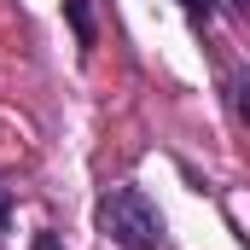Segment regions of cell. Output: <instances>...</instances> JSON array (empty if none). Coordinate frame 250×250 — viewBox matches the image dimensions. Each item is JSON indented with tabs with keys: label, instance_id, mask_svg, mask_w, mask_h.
Instances as JSON below:
<instances>
[{
	"label": "cell",
	"instance_id": "7",
	"mask_svg": "<svg viewBox=\"0 0 250 250\" xmlns=\"http://www.w3.org/2000/svg\"><path fill=\"white\" fill-rule=\"evenodd\" d=\"M245 6H250V0H227V12H245Z\"/></svg>",
	"mask_w": 250,
	"mask_h": 250
},
{
	"label": "cell",
	"instance_id": "3",
	"mask_svg": "<svg viewBox=\"0 0 250 250\" xmlns=\"http://www.w3.org/2000/svg\"><path fill=\"white\" fill-rule=\"evenodd\" d=\"M233 111H239V123H250V76L233 82Z\"/></svg>",
	"mask_w": 250,
	"mask_h": 250
},
{
	"label": "cell",
	"instance_id": "6",
	"mask_svg": "<svg viewBox=\"0 0 250 250\" xmlns=\"http://www.w3.org/2000/svg\"><path fill=\"white\" fill-rule=\"evenodd\" d=\"M6 227H12V198L0 192V233H6Z\"/></svg>",
	"mask_w": 250,
	"mask_h": 250
},
{
	"label": "cell",
	"instance_id": "2",
	"mask_svg": "<svg viewBox=\"0 0 250 250\" xmlns=\"http://www.w3.org/2000/svg\"><path fill=\"white\" fill-rule=\"evenodd\" d=\"M64 18H70V29H76V47L87 53V47L99 41V29H93V6H87V0H64Z\"/></svg>",
	"mask_w": 250,
	"mask_h": 250
},
{
	"label": "cell",
	"instance_id": "4",
	"mask_svg": "<svg viewBox=\"0 0 250 250\" xmlns=\"http://www.w3.org/2000/svg\"><path fill=\"white\" fill-rule=\"evenodd\" d=\"M181 6H187L192 18H209V12H215V0H181Z\"/></svg>",
	"mask_w": 250,
	"mask_h": 250
},
{
	"label": "cell",
	"instance_id": "1",
	"mask_svg": "<svg viewBox=\"0 0 250 250\" xmlns=\"http://www.w3.org/2000/svg\"><path fill=\"white\" fill-rule=\"evenodd\" d=\"M93 221L117 250H157L163 245V215L140 187H105L99 204H93Z\"/></svg>",
	"mask_w": 250,
	"mask_h": 250
},
{
	"label": "cell",
	"instance_id": "5",
	"mask_svg": "<svg viewBox=\"0 0 250 250\" xmlns=\"http://www.w3.org/2000/svg\"><path fill=\"white\" fill-rule=\"evenodd\" d=\"M29 250H64V245H59V233H35V245H29Z\"/></svg>",
	"mask_w": 250,
	"mask_h": 250
}]
</instances>
